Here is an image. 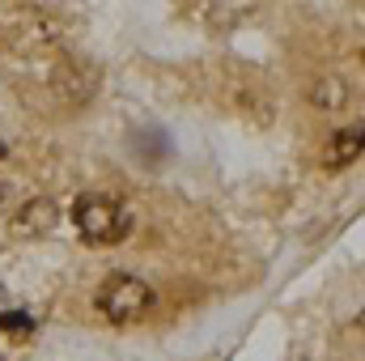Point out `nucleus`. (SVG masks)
<instances>
[{"label":"nucleus","mask_w":365,"mask_h":361,"mask_svg":"<svg viewBox=\"0 0 365 361\" xmlns=\"http://www.w3.org/2000/svg\"><path fill=\"white\" fill-rule=\"evenodd\" d=\"M73 225L90 247H115L132 234V208L110 191H86L73 204Z\"/></svg>","instance_id":"nucleus-1"},{"label":"nucleus","mask_w":365,"mask_h":361,"mask_svg":"<svg viewBox=\"0 0 365 361\" xmlns=\"http://www.w3.org/2000/svg\"><path fill=\"white\" fill-rule=\"evenodd\" d=\"M153 302H158V293H153L145 280L128 276V272H110V276L98 285V293H93V306H98L110 323H136Z\"/></svg>","instance_id":"nucleus-2"},{"label":"nucleus","mask_w":365,"mask_h":361,"mask_svg":"<svg viewBox=\"0 0 365 361\" xmlns=\"http://www.w3.org/2000/svg\"><path fill=\"white\" fill-rule=\"evenodd\" d=\"M128 149L136 162H149V166H162L170 158V136L158 128V123H145V128H132L128 136Z\"/></svg>","instance_id":"nucleus-3"},{"label":"nucleus","mask_w":365,"mask_h":361,"mask_svg":"<svg viewBox=\"0 0 365 361\" xmlns=\"http://www.w3.org/2000/svg\"><path fill=\"white\" fill-rule=\"evenodd\" d=\"M56 221H60L56 200H51V195H34V200L17 213V234L38 238V234H51V230H56Z\"/></svg>","instance_id":"nucleus-4"},{"label":"nucleus","mask_w":365,"mask_h":361,"mask_svg":"<svg viewBox=\"0 0 365 361\" xmlns=\"http://www.w3.org/2000/svg\"><path fill=\"white\" fill-rule=\"evenodd\" d=\"M361 141H365L361 123H353V128L336 132V136H331V145H327V153H323V166H327V171H344V166H353V162L361 158Z\"/></svg>","instance_id":"nucleus-5"},{"label":"nucleus","mask_w":365,"mask_h":361,"mask_svg":"<svg viewBox=\"0 0 365 361\" xmlns=\"http://www.w3.org/2000/svg\"><path fill=\"white\" fill-rule=\"evenodd\" d=\"M310 102H314V106H323V111H336V106H344V102H349V86H344V81H336V77L314 81V86H310Z\"/></svg>","instance_id":"nucleus-6"},{"label":"nucleus","mask_w":365,"mask_h":361,"mask_svg":"<svg viewBox=\"0 0 365 361\" xmlns=\"http://www.w3.org/2000/svg\"><path fill=\"white\" fill-rule=\"evenodd\" d=\"M0 332H4L9 340H30L34 319H30L26 310H4V315H0Z\"/></svg>","instance_id":"nucleus-7"},{"label":"nucleus","mask_w":365,"mask_h":361,"mask_svg":"<svg viewBox=\"0 0 365 361\" xmlns=\"http://www.w3.org/2000/svg\"><path fill=\"white\" fill-rule=\"evenodd\" d=\"M4 208H9V187L0 183V213H4Z\"/></svg>","instance_id":"nucleus-8"},{"label":"nucleus","mask_w":365,"mask_h":361,"mask_svg":"<svg viewBox=\"0 0 365 361\" xmlns=\"http://www.w3.org/2000/svg\"><path fill=\"white\" fill-rule=\"evenodd\" d=\"M4 158H9V149H4V145H0V162H4Z\"/></svg>","instance_id":"nucleus-9"}]
</instances>
